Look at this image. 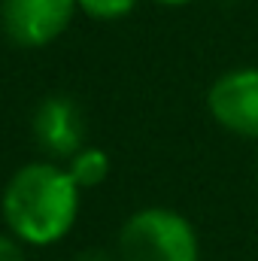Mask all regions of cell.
Segmentation results:
<instances>
[{
	"instance_id": "obj_6",
	"label": "cell",
	"mask_w": 258,
	"mask_h": 261,
	"mask_svg": "<svg viewBox=\"0 0 258 261\" xmlns=\"http://www.w3.org/2000/svg\"><path fill=\"white\" fill-rule=\"evenodd\" d=\"M67 170H70V176L76 179L79 189H94V186H100V182L110 176V155H107L104 149L82 146V149L70 158Z\"/></svg>"
},
{
	"instance_id": "obj_1",
	"label": "cell",
	"mask_w": 258,
	"mask_h": 261,
	"mask_svg": "<svg viewBox=\"0 0 258 261\" xmlns=\"http://www.w3.org/2000/svg\"><path fill=\"white\" fill-rule=\"evenodd\" d=\"M82 189L70 170L55 161H31L18 167L0 197V213L12 237L28 246H55L79 216Z\"/></svg>"
},
{
	"instance_id": "obj_9",
	"label": "cell",
	"mask_w": 258,
	"mask_h": 261,
	"mask_svg": "<svg viewBox=\"0 0 258 261\" xmlns=\"http://www.w3.org/2000/svg\"><path fill=\"white\" fill-rule=\"evenodd\" d=\"M76 261H110L107 255H100V252H85V255H79Z\"/></svg>"
},
{
	"instance_id": "obj_10",
	"label": "cell",
	"mask_w": 258,
	"mask_h": 261,
	"mask_svg": "<svg viewBox=\"0 0 258 261\" xmlns=\"http://www.w3.org/2000/svg\"><path fill=\"white\" fill-rule=\"evenodd\" d=\"M158 3H164V6H183V3H189V0H158Z\"/></svg>"
},
{
	"instance_id": "obj_5",
	"label": "cell",
	"mask_w": 258,
	"mask_h": 261,
	"mask_svg": "<svg viewBox=\"0 0 258 261\" xmlns=\"http://www.w3.org/2000/svg\"><path fill=\"white\" fill-rule=\"evenodd\" d=\"M31 130H34L37 143L55 158H73L85 146L82 113L64 94H52L37 107V113L31 119Z\"/></svg>"
},
{
	"instance_id": "obj_8",
	"label": "cell",
	"mask_w": 258,
	"mask_h": 261,
	"mask_svg": "<svg viewBox=\"0 0 258 261\" xmlns=\"http://www.w3.org/2000/svg\"><path fill=\"white\" fill-rule=\"evenodd\" d=\"M0 261H28L24 246L12 234H0Z\"/></svg>"
},
{
	"instance_id": "obj_3",
	"label": "cell",
	"mask_w": 258,
	"mask_h": 261,
	"mask_svg": "<svg viewBox=\"0 0 258 261\" xmlns=\"http://www.w3.org/2000/svg\"><path fill=\"white\" fill-rule=\"evenodd\" d=\"M76 6V0H3L0 21L15 46L40 49L64 34Z\"/></svg>"
},
{
	"instance_id": "obj_4",
	"label": "cell",
	"mask_w": 258,
	"mask_h": 261,
	"mask_svg": "<svg viewBox=\"0 0 258 261\" xmlns=\"http://www.w3.org/2000/svg\"><path fill=\"white\" fill-rule=\"evenodd\" d=\"M207 107L222 128L258 137V67H240L219 76L207 94Z\"/></svg>"
},
{
	"instance_id": "obj_2",
	"label": "cell",
	"mask_w": 258,
	"mask_h": 261,
	"mask_svg": "<svg viewBox=\"0 0 258 261\" xmlns=\"http://www.w3.org/2000/svg\"><path fill=\"white\" fill-rule=\"evenodd\" d=\"M197 252L192 222L167 206L137 210L119 231L122 261H197Z\"/></svg>"
},
{
	"instance_id": "obj_7",
	"label": "cell",
	"mask_w": 258,
	"mask_h": 261,
	"mask_svg": "<svg viewBox=\"0 0 258 261\" xmlns=\"http://www.w3.org/2000/svg\"><path fill=\"white\" fill-rule=\"evenodd\" d=\"M82 12H88L91 18H100V21H116V18H125L131 15V9L137 6V0H76Z\"/></svg>"
}]
</instances>
